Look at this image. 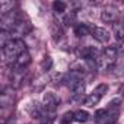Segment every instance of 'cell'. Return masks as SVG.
Here are the masks:
<instances>
[{"instance_id": "obj_18", "label": "cell", "mask_w": 124, "mask_h": 124, "mask_svg": "<svg viewBox=\"0 0 124 124\" xmlns=\"http://www.w3.org/2000/svg\"><path fill=\"white\" fill-rule=\"evenodd\" d=\"M66 8H67V5L64 2H60V0L53 3V9H54L55 13H64L66 12Z\"/></svg>"}, {"instance_id": "obj_22", "label": "cell", "mask_w": 124, "mask_h": 124, "mask_svg": "<svg viewBox=\"0 0 124 124\" xmlns=\"http://www.w3.org/2000/svg\"><path fill=\"white\" fill-rule=\"evenodd\" d=\"M75 18H76V16H75V13L72 12L70 15H66V18L63 19V23H64L66 26H70V25H73V23H75Z\"/></svg>"}, {"instance_id": "obj_10", "label": "cell", "mask_w": 124, "mask_h": 124, "mask_svg": "<svg viewBox=\"0 0 124 124\" xmlns=\"http://www.w3.org/2000/svg\"><path fill=\"white\" fill-rule=\"evenodd\" d=\"M29 63H31V54H29L28 51H25L23 54H21V55L18 57V60L15 61V64H13L12 69H21V70H25V69L28 67Z\"/></svg>"}, {"instance_id": "obj_16", "label": "cell", "mask_w": 124, "mask_h": 124, "mask_svg": "<svg viewBox=\"0 0 124 124\" xmlns=\"http://www.w3.org/2000/svg\"><path fill=\"white\" fill-rule=\"evenodd\" d=\"M10 35H12V32H8V31H2V32H0V47H2V50L13 39Z\"/></svg>"}, {"instance_id": "obj_21", "label": "cell", "mask_w": 124, "mask_h": 124, "mask_svg": "<svg viewBox=\"0 0 124 124\" xmlns=\"http://www.w3.org/2000/svg\"><path fill=\"white\" fill-rule=\"evenodd\" d=\"M72 121H75V112H66L61 118V124H70Z\"/></svg>"}, {"instance_id": "obj_8", "label": "cell", "mask_w": 124, "mask_h": 124, "mask_svg": "<svg viewBox=\"0 0 124 124\" xmlns=\"http://www.w3.org/2000/svg\"><path fill=\"white\" fill-rule=\"evenodd\" d=\"M101 19H102L104 22H107V23H112V25H114V23L117 22V19H118V12H117L115 9H112V8H107V9L102 10Z\"/></svg>"}, {"instance_id": "obj_5", "label": "cell", "mask_w": 124, "mask_h": 124, "mask_svg": "<svg viewBox=\"0 0 124 124\" xmlns=\"http://www.w3.org/2000/svg\"><path fill=\"white\" fill-rule=\"evenodd\" d=\"M69 89H70V99L72 101H82L83 93H85V82L79 80L78 83H75Z\"/></svg>"}, {"instance_id": "obj_15", "label": "cell", "mask_w": 124, "mask_h": 124, "mask_svg": "<svg viewBox=\"0 0 124 124\" xmlns=\"http://www.w3.org/2000/svg\"><path fill=\"white\" fill-rule=\"evenodd\" d=\"M13 8H15V3L8 2V0H2L0 2V15H6V13L13 12Z\"/></svg>"}, {"instance_id": "obj_12", "label": "cell", "mask_w": 124, "mask_h": 124, "mask_svg": "<svg viewBox=\"0 0 124 124\" xmlns=\"http://www.w3.org/2000/svg\"><path fill=\"white\" fill-rule=\"evenodd\" d=\"M75 34L82 38V37H86V35H91V25H86V23H78L75 26Z\"/></svg>"}, {"instance_id": "obj_7", "label": "cell", "mask_w": 124, "mask_h": 124, "mask_svg": "<svg viewBox=\"0 0 124 124\" xmlns=\"http://www.w3.org/2000/svg\"><path fill=\"white\" fill-rule=\"evenodd\" d=\"M91 35L101 44H105L108 42L109 39V34L104 29V28H99V26H92L91 25Z\"/></svg>"}, {"instance_id": "obj_3", "label": "cell", "mask_w": 124, "mask_h": 124, "mask_svg": "<svg viewBox=\"0 0 124 124\" xmlns=\"http://www.w3.org/2000/svg\"><path fill=\"white\" fill-rule=\"evenodd\" d=\"M117 57H118L117 47H107L104 51H101V55L96 60V67L99 70H111Z\"/></svg>"}, {"instance_id": "obj_11", "label": "cell", "mask_w": 124, "mask_h": 124, "mask_svg": "<svg viewBox=\"0 0 124 124\" xmlns=\"http://www.w3.org/2000/svg\"><path fill=\"white\" fill-rule=\"evenodd\" d=\"M111 70H112V75H114V76H121V75H124V54H121V55L117 57V60H115L114 66L111 67Z\"/></svg>"}, {"instance_id": "obj_1", "label": "cell", "mask_w": 124, "mask_h": 124, "mask_svg": "<svg viewBox=\"0 0 124 124\" xmlns=\"http://www.w3.org/2000/svg\"><path fill=\"white\" fill-rule=\"evenodd\" d=\"M2 51H3V58L6 61V64L12 69L13 64H15V61L18 60V57L21 54H23L25 51H28V50H26L25 42L21 38H13Z\"/></svg>"}, {"instance_id": "obj_2", "label": "cell", "mask_w": 124, "mask_h": 124, "mask_svg": "<svg viewBox=\"0 0 124 124\" xmlns=\"http://www.w3.org/2000/svg\"><path fill=\"white\" fill-rule=\"evenodd\" d=\"M120 114V99H114L108 104L105 109H98L95 112L96 124H115Z\"/></svg>"}, {"instance_id": "obj_19", "label": "cell", "mask_w": 124, "mask_h": 124, "mask_svg": "<svg viewBox=\"0 0 124 124\" xmlns=\"http://www.w3.org/2000/svg\"><path fill=\"white\" fill-rule=\"evenodd\" d=\"M51 32H53V38L55 39V41H58V39H61V37H63V31H61V28H60V25H53L51 26Z\"/></svg>"}, {"instance_id": "obj_20", "label": "cell", "mask_w": 124, "mask_h": 124, "mask_svg": "<svg viewBox=\"0 0 124 124\" xmlns=\"http://www.w3.org/2000/svg\"><path fill=\"white\" fill-rule=\"evenodd\" d=\"M51 66H53V60H51V57H45L42 61H41V70L42 72H48L50 69H51Z\"/></svg>"}, {"instance_id": "obj_4", "label": "cell", "mask_w": 124, "mask_h": 124, "mask_svg": "<svg viewBox=\"0 0 124 124\" xmlns=\"http://www.w3.org/2000/svg\"><path fill=\"white\" fill-rule=\"evenodd\" d=\"M107 91H108V85H105V83H101V85H98L86 98H85V105L86 107H95V105H98V102L104 98V95L107 93Z\"/></svg>"}, {"instance_id": "obj_13", "label": "cell", "mask_w": 124, "mask_h": 124, "mask_svg": "<svg viewBox=\"0 0 124 124\" xmlns=\"http://www.w3.org/2000/svg\"><path fill=\"white\" fill-rule=\"evenodd\" d=\"M42 109H44L42 105H39V104H37V102H32V104L28 107V111H29L31 117H34V118H41Z\"/></svg>"}, {"instance_id": "obj_14", "label": "cell", "mask_w": 124, "mask_h": 124, "mask_svg": "<svg viewBox=\"0 0 124 124\" xmlns=\"http://www.w3.org/2000/svg\"><path fill=\"white\" fill-rule=\"evenodd\" d=\"M112 31H114V37L117 41H124V26L118 22H115L112 25Z\"/></svg>"}, {"instance_id": "obj_17", "label": "cell", "mask_w": 124, "mask_h": 124, "mask_svg": "<svg viewBox=\"0 0 124 124\" xmlns=\"http://www.w3.org/2000/svg\"><path fill=\"white\" fill-rule=\"evenodd\" d=\"M89 120V114L85 109H79L75 112V121L76 123H86Z\"/></svg>"}, {"instance_id": "obj_6", "label": "cell", "mask_w": 124, "mask_h": 124, "mask_svg": "<svg viewBox=\"0 0 124 124\" xmlns=\"http://www.w3.org/2000/svg\"><path fill=\"white\" fill-rule=\"evenodd\" d=\"M42 105H44V108H47L50 111H55L57 107L60 105V98L53 92H47L44 95V104Z\"/></svg>"}, {"instance_id": "obj_9", "label": "cell", "mask_w": 124, "mask_h": 124, "mask_svg": "<svg viewBox=\"0 0 124 124\" xmlns=\"http://www.w3.org/2000/svg\"><path fill=\"white\" fill-rule=\"evenodd\" d=\"M12 102H13V92H12V88H3L2 95H0V104H2V108L10 107Z\"/></svg>"}]
</instances>
